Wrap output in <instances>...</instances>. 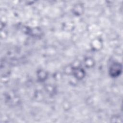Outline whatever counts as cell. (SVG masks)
Segmentation results:
<instances>
[{"label": "cell", "mask_w": 123, "mask_h": 123, "mask_svg": "<svg viewBox=\"0 0 123 123\" xmlns=\"http://www.w3.org/2000/svg\"><path fill=\"white\" fill-rule=\"evenodd\" d=\"M111 73L115 74V75L120 74L121 71V66L119 64H114L111 68Z\"/></svg>", "instance_id": "1"}]
</instances>
